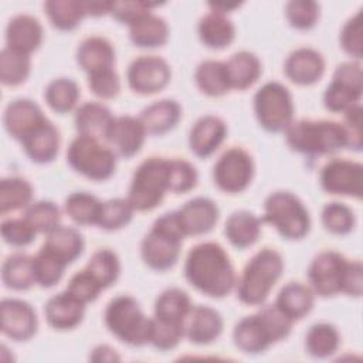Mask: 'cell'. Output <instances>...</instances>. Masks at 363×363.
I'll return each instance as SVG.
<instances>
[{
  "instance_id": "cell-1",
  "label": "cell",
  "mask_w": 363,
  "mask_h": 363,
  "mask_svg": "<svg viewBox=\"0 0 363 363\" xmlns=\"http://www.w3.org/2000/svg\"><path fill=\"white\" fill-rule=\"evenodd\" d=\"M184 275L196 289L211 298L228 295L235 285V274L230 257L217 242L194 245L187 254Z\"/></svg>"
},
{
  "instance_id": "cell-2",
  "label": "cell",
  "mask_w": 363,
  "mask_h": 363,
  "mask_svg": "<svg viewBox=\"0 0 363 363\" xmlns=\"http://www.w3.org/2000/svg\"><path fill=\"white\" fill-rule=\"evenodd\" d=\"M292 323L275 303L267 305L257 313L242 318L234 328L233 339L244 353L257 354L267 350L272 343L288 337Z\"/></svg>"
},
{
  "instance_id": "cell-3",
  "label": "cell",
  "mask_w": 363,
  "mask_h": 363,
  "mask_svg": "<svg viewBox=\"0 0 363 363\" xmlns=\"http://www.w3.org/2000/svg\"><path fill=\"white\" fill-rule=\"evenodd\" d=\"M288 146L302 155H329L347 147L343 123L333 121L301 119L285 129Z\"/></svg>"
},
{
  "instance_id": "cell-4",
  "label": "cell",
  "mask_w": 363,
  "mask_h": 363,
  "mask_svg": "<svg viewBox=\"0 0 363 363\" xmlns=\"http://www.w3.org/2000/svg\"><path fill=\"white\" fill-rule=\"evenodd\" d=\"M184 234L176 211L162 214L143 237L140 255L143 262L155 271L170 269L179 259Z\"/></svg>"
},
{
  "instance_id": "cell-5",
  "label": "cell",
  "mask_w": 363,
  "mask_h": 363,
  "mask_svg": "<svg viewBox=\"0 0 363 363\" xmlns=\"http://www.w3.org/2000/svg\"><path fill=\"white\" fill-rule=\"evenodd\" d=\"M284 269V259L272 248H262L245 265L237 286V296L245 305H261Z\"/></svg>"
},
{
  "instance_id": "cell-6",
  "label": "cell",
  "mask_w": 363,
  "mask_h": 363,
  "mask_svg": "<svg viewBox=\"0 0 363 363\" xmlns=\"http://www.w3.org/2000/svg\"><path fill=\"white\" fill-rule=\"evenodd\" d=\"M105 325L121 342L143 346L150 339V319L145 316L136 299L129 295L113 298L105 309Z\"/></svg>"
},
{
  "instance_id": "cell-7",
  "label": "cell",
  "mask_w": 363,
  "mask_h": 363,
  "mask_svg": "<svg viewBox=\"0 0 363 363\" xmlns=\"http://www.w3.org/2000/svg\"><path fill=\"white\" fill-rule=\"evenodd\" d=\"M169 191V159L149 157L133 173L128 201L136 211L157 207Z\"/></svg>"
},
{
  "instance_id": "cell-8",
  "label": "cell",
  "mask_w": 363,
  "mask_h": 363,
  "mask_svg": "<svg viewBox=\"0 0 363 363\" xmlns=\"http://www.w3.org/2000/svg\"><path fill=\"white\" fill-rule=\"evenodd\" d=\"M262 221L271 224L288 240L305 237L311 227L309 213L302 201L289 191L271 193L264 203Z\"/></svg>"
},
{
  "instance_id": "cell-9",
  "label": "cell",
  "mask_w": 363,
  "mask_h": 363,
  "mask_svg": "<svg viewBox=\"0 0 363 363\" xmlns=\"http://www.w3.org/2000/svg\"><path fill=\"white\" fill-rule=\"evenodd\" d=\"M68 164L86 179L102 182L109 179L116 169V155L104 146L99 139L77 136L67 150Z\"/></svg>"
},
{
  "instance_id": "cell-10",
  "label": "cell",
  "mask_w": 363,
  "mask_h": 363,
  "mask_svg": "<svg viewBox=\"0 0 363 363\" xmlns=\"http://www.w3.org/2000/svg\"><path fill=\"white\" fill-rule=\"evenodd\" d=\"M254 112L259 125L268 132H282L294 121L291 92L279 82L264 84L254 95Z\"/></svg>"
},
{
  "instance_id": "cell-11",
  "label": "cell",
  "mask_w": 363,
  "mask_h": 363,
  "mask_svg": "<svg viewBox=\"0 0 363 363\" xmlns=\"http://www.w3.org/2000/svg\"><path fill=\"white\" fill-rule=\"evenodd\" d=\"M363 79L362 67L356 61L343 62L336 67L332 82L323 94V104L332 112H346L359 104L362 98Z\"/></svg>"
},
{
  "instance_id": "cell-12",
  "label": "cell",
  "mask_w": 363,
  "mask_h": 363,
  "mask_svg": "<svg viewBox=\"0 0 363 363\" xmlns=\"http://www.w3.org/2000/svg\"><path fill=\"white\" fill-rule=\"evenodd\" d=\"M349 265L350 261L339 252L323 251L318 254L308 268L312 291L325 298L343 292Z\"/></svg>"
},
{
  "instance_id": "cell-13",
  "label": "cell",
  "mask_w": 363,
  "mask_h": 363,
  "mask_svg": "<svg viewBox=\"0 0 363 363\" xmlns=\"http://www.w3.org/2000/svg\"><path fill=\"white\" fill-rule=\"evenodd\" d=\"M254 163L251 156L241 147H231L224 152L213 169L217 187L225 193H241L251 183Z\"/></svg>"
},
{
  "instance_id": "cell-14",
  "label": "cell",
  "mask_w": 363,
  "mask_h": 363,
  "mask_svg": "<svg viewBox=\"0 0 363 363\" xmlns=\"http://www.w3.org/2000/svg\"><path fill=\"white\" fill-rule=\"evenodd\" d=\"M320 186L330 194L362 197L363 193V166L359 162L333 159L320 170Z\"/></svg>"
},
{
  "instance_id": "cell-15",
  "label": "cell",
  "mask_w": 363,
  "mask_h": 363,
  "mask_svg": "<svg viewBox=\"0 0 363 363\" xmlns=\"http://www.w3.org/2000/svg\"><path fill=\"white\" fill-rule=\"evenodd\" d=\"M129 86L142 95H150L162 91L170 79V67L156 55H142L133 60L128 68Z\"/></svg>"
},
{
  "instance_id": "cell-16",
  "label": "cell",
  "mask_w": 363,
  "mask_h": 363,
  "mask_svg": "<svg viewBox=\"0 0 363 363\" xmlns=\"http://www.w3.org/2000/svg\"><path fill=\"white\" fill-rule=\"evenodd\" d=\"M38 328L35 311L21 299L1 301V332L11 340L26 342L31 339Z\"/></svg>"
},
{
  "instance_id": "cell-17",
  "label": "cell",
  "mask_w": 363,
  "mask_h": 363,
  "mask_svg": "<svg viewBox=\"0 0 363 363\" xmlns=\"http://www.w3.org/2000/svg\"><path fill=\"white\" fill-rule=\"evenodd\" d=\"M47 118L43 115L41 108L26 98L16 99L6 106L3 122L7 133L23 142L28 135H31Z\"/></svg>"
},
{
  "instance_id": "cell-18",
  "label": "cell",
  "mask_w": 363,
  "mask_h": 363,
  "mask_svg": "<svg viewBox=\"0 0 363 363\" xmlns=\"http://www.w3.org/2000/svg\"><path fill=\"white\" fill-rule=\"evenodd\" d=\"M146 133L139 118L125 115L113 118L105 139L119 156L132 157L142 149Z\"/></svg>"
},
{
  "instance_id": "cell-19",
  "label": "cell",
  "mask_w": 363,
  "mask_h": 363,
  "mask_svg": "<svg viewBox=\"0 0 363 363\" xmlns=\"http://www.w3.org/2000/svg\"><path fill=\"white\" fill-rule=\"evenodd\" d=\"M184 237L208 233L218 220L217 204L207 197H196L176 210Z\"/></svg>"
},
{
  "instance_id": "cell-20",
  "label": "cell",
  "mask_w": 363,
  "mask_h": 363,
  "mask_svg": "<svg viewBox=\"0 0 363 363\" xmlns=\"http://www.w3.org/2000/svg\"><path fill=\"white\" fill-rule=\"evenodd\" d=\"M284 71L294 84L312 85L323 75L325 60L316 50L298 48L285 60Z\"/></svg>"
},
{
  "instance_id": "cell-21",
  "label": "cell",
  "mask_w": 363,
  "mask_h": 363,
  "mask_svg": "<svg viewBox=\"0 0 363 363\" xmlns=\"http://www.w3.org/2000/svg\"><path fill=\"white\" fill-rule=\"evenodd\" d=\"M227 126L218 116L206 115L196 121L189 135L191 152L199 157H208L223 143Z\"/></svg>"
},
{
  "instance_id": "cell-22",
  "label": "cell",
  "mask_w": 363,
  "mask_h": 363,
  "mask_svg": "<svg viewBox=\"0 0 363 363\" xmlns=\"http://www.w3.org/2000/svg\"><path fill=\"white\" fill-rule=\"evenodd\" d=\"M221 332L223 318L216 309L203 305L191 308L184 322V335L191 343L208 345L214 342Z\"/></svg>"
},
{
  "instance_id": "cell-23",
  "label": "cell",
  "mask_w": 363,
  "mask_h": 363,
  "mask_svg": "<svg viewBox=\"0 0 363 363\" xmlns=\"http://www.w3.org/2000/svg\"><path fill=\"white\" fill-rule=\"evenodd\" d=\"M84 312L85 303L78 301L68 291L51 296L44 306V315L48 325L58 330H68L79 325Z\"/></svg>"
},
{
  "instance_id": "cell-24",
  "label": "cell",
  "mask_w": 363,
  "mask_h": 363,
  "mask_svg": "<svg viewBox=\"0 0 363 363\" xmlns=\"http://www.w3.org/2000/svg\"><path fill=\"white\" fill-rule=\"evenodd\" d=\"M43 41V27L37 18L28 14H18L13 17L6 27V47L31 54Z\"/></svg>"
},
{
  "instance_id": "cell-25",
  "label": "cell",
  "mask_w": 363,
  "mask_h": 363,
  "mask_svg": "<svg viewBox=\"0 0 363 363\" xmlns=\"http://www.w3.org/2000/svg\"><path fill=\"white\" fill-rule=\"evenodd\" d=\"M23 149L26 155L35 163H50L55 159L60 147V133L58 129L45 119L31 135H28L23 142Z\"/></svg>"
},
{
  "instance_id": "cell-26",
  "label": "cell",
  "mask_w": 363,
  "mask_h": 363,
  "mask_svg": "<svg viewBox=\"0 0 363 363\" xmlns=\"http://www.w3.org/2000/svg\"><path fill=\"white\" fill-rule=\"evenodd\" d=\"M79 67L89 75L102 69L113 68L115 50L112 44L102 37L85 38L77 50Z\"/></svg>"
},
{
  "instance_id": "cell-27",
  "label": "cell",
  "mask_w": 363,
  "mask_h": 363,
  "mask_svg": "<svg viewBox=\"0 0 363 363\" xmlns=\"http://www.w3.org/2000/svg\"><path fill=\"white\" fill-rule=\"evenodd\" d=\"M111 111L98 102L82 104L75 113V128L82 136L105 139L111 123L113 122Z\"/></svg>"
},
{
  "instance_id": "cell-28",
  "label": "cell",
  "mask_w": 363,
  "mask_h": 363,
  "mask_svg": "<svg viewBox=\"0 0 363 363\" xmlns=\"http://www.w3.org/2000/svg\"><path fill=\"white\" fill-rule=\"evenodd\" d=\"M182 116L180 105L173 99H162L146 106L139 119L147 133L162 135L173 129Z\"/></svg>"
},
{
  "instance_id": "cell-29",
  "label": "cell",
  "mask_w": 363,
  "mask_h": 363,
  "mask_svg": "<svg viewBox=\"0 0 363 363\" xmlns=\"http://www.w3.org/2000/svg\"><path fill=\"white\" fill-rule=\"evenodd\" d=\"M275 306L292 322L299 320L313 308V291L301 282H289L279 291Z\"/></svg>"
},
{
  "instance_id": "cell-30",
  "label": "cell",
  "mask_w": 363,
  "mask_h": 363,
  "mask_svg": "<svg viewBox=\"0 0 363 363\" xmlns=\"http://www.w3.org/2000/svg\"><path fill=\"white\" fill-rule=\"evenodd\" d=\"M225 64V71L231 89H247L261 75V62L258 57L250 51H238L233 54Z\"/></svg>"
},
{
  "instance_id": "cell-31",
  "label": "cell",
  "mask_w": 363,
  "mask_h": 363,
  "mask_svg": "<svg viewBox=\"0 0 363 363\" xmlns=\"http://www.w3.org/2000/svg\"><path fill=\"white\" fill-rule=\"evenodd\" d=\"M261 218L250 211H234L225 221V237L240 250L251 247L261 234Z\"/></svg>"
},
{
  "instance_id": "cell-32",
  "label": "cell",
  "mask_w": 363,
  "mask_h": 363,
  "mask_svg": "<svg viewBox=\"0 0 363 363\" xmlns=\"http://www.w3.org/2000/svg\"><path fill=\"white\" fill-rule=\"evenodd\" d=\"M129 38L140 48L162 47L169 38V27L162 17L149 13L129 26Z\"/></svg>"
},
{
  "instance_id": "cell-33",
  "label": "cell",
  "mask_w": 363,
  "mask_h": 363,
  "mask_svg": "<svg viewBox=\"0 0 363 363\" xmlns=\"http://www.w3.org/2000/svg\"><path fill=\"white\" fill-rule=\"evenodd\" d=\"M235 30L227 16L211 11L201 17L199 23V37L201 43L213 50H221L234 40Z\"/></svg>"
},
{
  "instance_id": "cell-34",
  "label": "cell",
  "mask_w": 363,
  "mask_h": 363,
  "mask_svg": "<svg viewBox=\"0 0 363 363\" xmlns=\"http://www.w3.org/2000/svg\"><path fill=\"white\" fill-rule=\"evenodd\" d=\"M1 281L6 288L26 291L35 284L33 257L16 252L9 255L1 265Z\"/></svg>"
},
{
  "instance_id": "cell-35",
  "label": "cell",
  "mask_w": 363,
  "mask_h": 363,
  "mask_svg": "<svg viewBox=\"0 0 363 363\" xmlns=\"http://www.w3.org/2000/svg\"><path fill=\"white\" fill-rule=\"evenodd\" d=\"M191 308L190 298L184 291L179 288H169L163 291L155 302V318L184 326Z\"/></svg>"
},
{
  "instance_id": "cell-36",
  "label": "cell",
  "mask_w": 363,
  "mask_h": 363,
  "mask_svg": "<svg viewBox=\"0 0 363 363\" xmlns=\"http://www.w3.org/2000/svg\"><path fill=\"white\" fill-rule=\"evenodd\" d=\"M43 245L64 259L67 264H71L82 254L84 238L78 230L58 225L47 234L45 242Z\"/></svg>"
},
{
  "instance_id": "cell-37",
  "label": "cell",
  "mask_w": 363,
  "mask_h": 363,
  "mask_svg": "<svg viewBox=\"0 0 363 363\" xmlns=\"http://www.w3.org/2000/svg\"><path fill=\"white\" fill-rule=\"evenodd\" d=\"M194 79L199 89L208 96H221L231 89L225 64L221 61L207 60L200 62L194 72Z\"/></svg>"
},
{
  "instance_id": "cell-38",
  "label": "cell",
  "mask_w": 363,
  "mask_h": 363,
  "mask_svg": "<svg viewBox=\"0 0 363 363\" xmlns=\"http://www.w3.org/2000/svg\"><path fill=\"white\" fill-rule=\"evenodd\" d=\"M44 10L51 24L61 30H74L86 16L84 1L77 0H50L44 3Z\"/></svg>"
},
{
  "instance_id": "cell-39",
  "label": "cell",
  "mask_w": 363,
  "mask_h": 363,
  "mask_svg": "<svg viewBox=\"0 0 363 363\" xmlns=\"http://www.w3.org/2000/svg\"><path fill=\"white\" fill-rule=\"evenodd\" d=\"M33 200V186L23 177H6L0 182V213L27 208Z\"/></svg>"
},
{
  "instance_id": "cell-40",
  "label": "cell",
  "mask_w": 363,
  "mask_h": 363,
  "mask_svg": "<svg viewBox=\"0 0 363 363\" xmlns=\"http://www.w3.org/2000/svg\"><path fill=\"white\" fill-rule=\"evenodd\" d=\"M340 343V336L337 329L330 323H316L311 326L305 337L306 352L319 359L332 356Z\"/></svg>"
},
{
  "instance_id": "cell-41",
  "label": "cell",
  "mask_w": 363,
  "mask_h": 363,
  "mask_svg": "<svg viewBox=\"0 0 363 363\" xmlns=\"http://www.w3.org/2000/svg\"><path fill=\"white\" fill-rule=\"evenodd\" d=\"M67 265L68 264L64 259L43 245L33 257L35 284H38L41 288L54 286L62 278Z\"/></svg>"
},
{
  "instance_id": "cell-42",
  "label": "cell",
  "mask_w": 363,
  "mask_h": 363,
  "mask_svg": "<svg viewBox=\"0 0 363 363\" xmlns=\"http://www.w3.org/2000/svg\"><path fill=\"white\" fill-rule=\"evenodd\" d=\"M31 68L28 54L4 47L0 54V81L6 86H17L23 84Z\"/></svg>"
},
{
  "instance_id": "cell-43",
  "label": "cell",
  "mask_w": 363,
  "mask_h": 363,
  "mask_svg": "<svg viewBox=\"0 0 363 363\" xmlns=\"http://www.w3.org/2000/svg\"><path fill=\"white\" fill-rule=\"evenodd\" d=\"M102 203L91 193L77 191L67 197L65 213L79 225L98 224Z\"/></svg>"
},
{
  "instance_id": "cell-44",
  "label": "cell",
  "mask_w": 363,
  "mask_h": 363,
  "mask_svg": "<svg viewBox=\"0 0 363 363\" xmlns=\"http://www.w3.org/2000/svg\"><path fill=\"white\" fill-rule=\"evenodd\" d=\"M44 98L52 111L67 113L77 105L79 88L71 78H57L47 85Z\"/></svg>"
},
{
  "instance_id": "cell-45",
  "label": "cell",
  "mask_w": 363,
  "mask_h": 363,
  "mask_svg": "<svg viewBox=\"0 0 363 363\" xmlns=\"http://www.w3.org/2000/svg\"><path fill=\"white\" fill-rule=\"evenodd\" d=\"M85 269H88L91 275L105 289L118 279L121 272V264L118 255L113 251L99 250L92 254Z\"/></svg>"
},
{
  "instance_id": "cell-46",
  "label": "cell",
  "mask_w": 363,
  "mask_h": 363,
  "mask_svg": "<svg viewBox=\"0 0 363 363\" xmlns=\"http://www.w3.org/2000/svg\"><path fill=\"white\" fill-rule=\"evenodd\" d=\"M135 208L128 199H111L102 203L98 225L102 230L113 231L129 224Z\"/></svg>"
},
{
  "instance_id": "cell-47",
  "label": "cell",
  "mask_w": 363,
  "mask_h": 363,
  "mask_svg": "<svg viewBox=\"0 0 363 363\" xmlns=\"http://www.w3.org/2000/svg\"><path fill=\"white\" fill-rule=\"evenodd\" d=\"M60 208L50 200H41L37 203H31L26 208L24 217L31 223V225L37 230V233L48 234L54 228L60 225Z\"/></svg>"
},
{
  "instance_id": "cell-48",
  "label": "cell",
  "mask_w": 363,
  "mask_h": 363,
  "mask_svg": "<svg viewBox=\"0 0 363 363\" xmlns=\"http://www.w3.org/2000/svg\"><path fill=\"white\" fill-rule=\"evenodd\" d=\"M322 224L332 234L345 235L354 227V214L343 203H328L322 210Z\"/></svg>"
},
{
  "instance_id": "cell-49",
  "label": "cell",
  "mask_w": 363,
  "mask_h": 363,
  "mask_svg": "<svg viewBox=\"0 0 363 363\" xmlns=\"http://www.w3.org/2000/svg\"><path fill=\"white\" fill-rule=\"evenodd\" d=\"M184 336V326L160 320L157 318L150 319V339L149 343L159 350L174 349Z\"/></svg>"
},
{
  "instance_id": "cell-50",
  "label": "cell",
  "mask_w": 363,
  "mask_h": 363,
  "mask_svg": "<svg viewBox=\"0 0 363 363\" xmlns=\"http://www.w3.org/2000/svg\"><path fill=\"white\" fill-rule=\"evenodd\" d=\"M197 184L196 167L182 159H169V191L187 193Z\"/></svg>"
},
{
  "instance_id": "cell-51",
  "label": "cell",
  "mask_w": 363,
  "mask_h": 363,
  "mask_svg": "<svg viewBox=\"0 0 363 363\" xmlns=\"http://www.w3.org/2000/svg\"><path fill=\"white\" fill-rule=\"evenodd\" d=\"M285 16L292 27L309 30L319 18V6L311 0H292L285 6Z\"/></svg>"
},
{
  "instance_id": "cell-52",
  "label": "cell",
  "mask_w": 363,
  "mask_h": 363,
  "mask_svg": "<svg viewBox=\"0 0 363 363\" xmlns=\"http://www.w3.org/2000/svg\"><path fill=\"white\" fill-rule=\"evenodd\" d=\"M0 230L4 242L13 247H26L31 244L37 234V230L26 217L4 220Z\"/></svg>"
},
{
  "instance_id": "cell-53",
  "label": "cell",
  "mask_w": 363,
  "mask_h": 363,
  "mask_svg": "<svg viewBox=\"0 0 363 363\" xmlns=\"http://www.w3.org/2000/svg\"><path fill=\"white\" fill-rule=\"evenodd\" d=\"M102 289L104 288L91 275V272L84 268L82 271L71 277L65 291H68L72 296H75L82 303H88V302H94Z\"/></svg>"
},
{
  "instance_id": "cell-54",
  "label": "cell",
  "mask_w": 363,
  "mask_h": 363,
  "mask_svg": "<svg viewBox=\"0 0 363 363\" xmlns=\"http://www.w3.org/2000/svg\"><path fill=\"white\" fill-rule=\"evenodd\" d=\"M88 86L94 95L102 99H111L118 95L121 84L113 68L102 69L88 75Z\"/></svg>"
},
{
  "instance_id": "cell-55",
  "label": "cell",
  "mask_w": 363,
  "mask_h": 363,
  "mask_svg": "<svg viewBox=\"0 0 363 363\" xmlns=\"http://www.w3.org/2000/svg\"><path fill=\"white\" fill-rule=\"evenodd\" d=\"M360 11L349 18L340 33V44L346 54L360 60L363 54V40H362V21Z\"/></svg>"
},
{
  "instance_id": "cell-56",
  "label": "cell",
  "mask_w": 363,
  "mask_h": 363,
  "mask_svg": "<svg viewBox=\"0 0 363 363\" xmlns=\"http://www.w3.org/2000/svg\"><path fill=\"white\" fill-rule=\"evenodd\" d=\"M155 6L156 4L146 1H112L109 14H112L118 21L132 26L143 16L152 13L150 9Z\"/></svg>"
},
{
  "instance_id": "cell-57",
  "label": "cell",
  "mask_w": 363,
  "mask_h": 363,
  "mask_svg": "<svg viewBox=\"0 0 363 363\" xmlns=\"http://www.w3.org/2000/svg\"><path fill=\"white\" fill-rule=\"evenodd\" d=\"M343 126L347 133V147L359 152L362 149V106H360V104L349 108L345 112Z\"/></svg>"
},
{
  "instance_id": "cell-58",
  "label": "cell",
  "mask_w": 363,
  "mask_h": 363,
  "mask_svg": "<svg viewBox=\"0 0 363 363\" xmlns=\"http://www.w3.org/2000/svg\"><path fill=\"white\" fill-rule=\"evenodd\" d=\"M363 289V268L359 261H350L347 275L345 279L343 294L350 296H360Z\"/></svg>"
},
{
  "instance_id": "cell-59",
  "label": "cell",
  "mask_w": 363,
  "mask_h": 363,
  "mask_svg": "<svg viewBox=\"0 0 363 363\" xmlns=\"http://www.w3.org/2000/svg\"><path fill=\"white\" fill-rule=\"evenodd\" d=\"M89 359L92 362H119L121 357L119 354L116 353L115 349H112L111 346H106V345H101V346H96Z\"/></svg>"
},
{
  "instance_id": "cell-60",
  "label": "cell",
  "mask_w": 363,
  "mask_h": 363,
  "mask_svg": "<svg viewBox=\"0 0 363 363\" xmlns=\"http://www.w3.org/2000/svg\"><path fill=\"white\" fill-rule=\"evenodd\" d=\"M111 6H112V1H84L86 16H94V17H99L111 13Z\"/></svg>"
}]
</instances>
